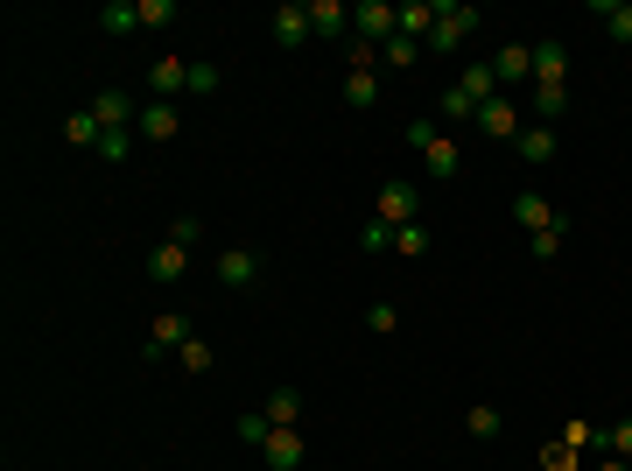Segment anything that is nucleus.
I'll return each mask as SVG.
<instances>
[{"label": "nucleus", "mask_w": 632, "mask_h": 471, "mask_svg": "<svg viewBox=\"0 0 632 471\" xmlns=\"http://www.w3.org/2000/svg\"><path fill=\"white\" fill-rule=\"evenodd\" d=\"M492 99H500V71H492V64H464V78L443 92V113L471 127V120H478V106H492Z\"/></svg>", "instance_id": "nucleus-1"}, {"label": "nucleus", "mask_w": 632, "mask_h": 471, "mask_svg": "<svg viewBox=\"0 0 632 471\" xmlns=\"http://www.w3.org/2000/svg\"><path fill=\"white\" fill-rule=\"evenodd\" d=\"M408 148L421 156V169H429L436 183H450L457 169H464V148H457L450 135H436V120H415V127H408Z\"/></svg>", "instance_id": "nucleus-2"}, {"label": "nucleus", "mask_w": 632, "mask_h": 471, "mask_svg": "<svg viewBox=\"0 0 632 471\" xmlns=\"http://www.w3.org/2000/svg\"><path fill=\"white\" fill-rule=\"evenodd\" d=\"M478 22H485V14H478V8H450V0H443V22H436V29H429V50H436V56H450V50H464V43H471V35H478Z\"/></svg>", "instance_id": "nucleus-3"}, {"label": "nucleus", "mask_w": 632, "mask_h": 471, "mask_svg": "<svg viewBox=\"0 0 632 471\" xmlns=\"http://www.w3.org/2000/svg\"><path fill=\"white\" fill-rule=\"evenodd\" d=\"M373 218H379V225H394V233H400V225H415V218H421V191H415V183H379Z\"/></svg>", "instance_id": "nucleus-4"}, {"label": "nucleus", "mask_w": 632, "mask_h": 471, "mask_svg": "<svg viewBox=\"0 0 632 471\" xmlns=\"http://www.w3.org/2000/svg\"><path fill=\"white\" fill-rule=\"evenodd\" d=\"M352 35H366V43L387 50L394 35H400V22H394V8H387V0H358V8H352Z\"/></svg>", "instance_id": "nucleus-5"}, {"label": "nucleus", "mask_w": 632, "mask_h": 471, "mask_svg": "<svg viewBox=\"0 0 632 471\" xmlns=\"http://www.w3.org/2000/svg\"><path fill=\"white\" fill-rule=\"evenodd\" d=\"M267 35H275V50H302V43H310V0H281Z\"/></svg>", "instance_id": "nucleus-6"}, {"label": "nucleus", "mask_w": 632, "mask_h": 471, "mask_svg": "<svg viewBox=\"0 0 632 471\" xmlns=\"http://www.w3.org/2000/svg\"><path fill=\"white\" fill-rule=\"evenodd\" d=\"M190 338H197V331H190V317H176V310H162L156 324H148V360H169V352H183Z\"/></svg>", "instance_id": "nucleus-7"}, {"label": "nucleus", "mask_w": 632, "mask_h": 471, "mask_svg": "<svg viewBox=\"0 0 632 471\" xmlns=\"http://www.w3.org/2000/svg\"><path fill=\"white\" fill-rule=\"evenodd\" d=\"M183 275H190V247L183 239H162V247L148 254V281H156V289H176Z\"/></svg>", "instance_id": "nucleus-8"}, {"label": "nucleus", "mask_w": 632, "mask_h": 471, "mask_svg": "<svg viewBox=\"0 0 632 471\" xmlns=\"http://www.w3.org/2000/svg\"><path fill=\"white\" fill-rule=\"evenodd\" d=\"M260 275H267V260H260L254 247H225V254H218V281H225V289H254Z\"/></svg>", "instance_id": "nucleus-9"}, {"label": "nucleus", "mask_w": 632, "mask_h": 471, "mask_svg": "<svg viewBox=\"0 0 632 471\" xmlns=\"http://www.w3.org/2000/svg\"><path fill=\"white\" fill-rule=\"evenodd\" d=\"M478 135H492V141H521V106H513L506 99V92H500V99H492V106H478Z\"/></svg>", "instance_id": "nucleus-10"}, {"label": "nucleus", "mask_w": 632, "mask_h": 471, "mask_svg": "<svg viewBox=\"0 0 632 471\" xmlns=\"http://www.w3.org/2000/svg\"><path fill=\"white\" fill-rule=\"evenodd\" d=\"M92 113H99V127H106V135H120V127H133V120H141V106H133V99H127L120 85L92 92Z\"/></svg>", "instance_id": "nucleus-11"}, {"label": "nucleus", "mask_w": 632, "mask_h": 471, "mask_svg": "<svg viewBox=\"0 0 632 471\" xmlns=\"http://www.w3.org/2000/svg\"><path fill=\"white\" fill-rule=\"evenodd\" d=\"M148 92H156L162 106H176V92H190V64L183 56H156V64H148Z\"/></svg>", "instance_id": "nucleus-12"}, {"label": "nucleus", "mask_w": 632, "mask_h": 471, "mask_svg": "<svg viewBox=\"0 0 632 471\" xmlns=\"http://www.w3.org/2000/svg\"><path fill=\"white\" fill-rule=\"evenodd\" d=\"M133 135H141V141H176V135H183V113L162 106V99H148L141 120H133Z\"/></svg>", "instance_id": "nucleus-13"}, {"label": "nucleus", "mask_w": 632, "mask_h": 471, "mask_svg": "<svg viewBox=\"0 0 632 471\" xmlns=\"http://www.w3.org/2000/svg\"><path fill=\"white\" fill-rule=\"evenodd\" d=\"M394 22H400V35L429 43V29L443 22V0H400V8H394Z\"/></svg>", "instance_id": "nucleus-14"}, {"label": "nucleus", "mask_w": 632, "mask_h": 471, "mask_svg": "<svg viewBox=\"0 0 632 471\" xmlns=\"http://www.w3.org/2000/svg\"><path fill=\"white\" fill-rule=\"evenodd\" d=\"M310 35L344 43V35H352V8H344V0H310Z\"/></svg>", "instance_id": "nucleus-15"}, {"label": "nucleus", "mask_w": 632, "mask_h": 471, "mask_svg": "<svg viewBox=\"0 0 632 471\" xmlns=\"http://www.w3.org/2000/svg\"><path fill=\"white\" fill-rule=\"evenodd\" d=\"M260 458H267V471H296L302 464V429H275V437L260 443Z\"/></svg>", "instance_id": "nucleus-16"}, {"label": "nucleus", "mask_w": 632, "mask_h": 471, "mask_svg": "<svg viewBox=\"0 0 632 471\" xmlns=\"http://www.w3.org/2000/svg\"><path fill=\"white\" fill-rule=\"evenodd\" d=\"M555 218H563V212H555L542 191H521V197H513V225H521V233H542V225H555Z\"/></svg>", "instance_id": "nucleus-17"}, {"label": "nucleus", "mask_w": 632, "mask_h": 471, "mask_svg": "<svg viewBox=\"0 0 632 471\" xmlns=\"http://www.w3.org/2000/svg\"><path fill=\"white\" fill-rule=\"evenodd\" d=\"M513 148H521L527 169H548V162H555V127L534 120V127H521V141H513Z\"/></svg>", "instance_id": "nucleus-18"}, {"label": "nucleus", "mask_w": 632, "mask_h": 471, "mask_svg": "<svg viewBox=\"0 0 632 471\" xmlns=\"http://www.w3.org/2000/svg\"><path fill=\"white\" fill-rule=\"evenodd\" d=\"M563 78H569V50L555 43V35L534 43V85H563Z\"/></svg>", "instance_id": "nucleus-19"}, {"label": "nucleus", "mask_w": 632, "mask_h": 471, "mask_svg": "<svg viewBox=\"0 0 632 471\" xmlns=\"http://www.w3.org/2000/svg\"><path fill=\"white\" fill-rule=\"evenodd\" d=\"M492 71H500V85H521V78H534V43H506L500 56H492Z\"/></svg>", "instance_id": "nucleus-20"}, {"label": "nucleus", "mask_w": 632, "mask_h": 471, "mask_svg": "<svg viewBox=\"0 0 632 471\" xmlns=\"http://www.w3.org/2000/svg\"><path fill=\"white\" fill-rule=\"evenodd\" d=\"M344 106H352V113H373V106H379V71H344Z\"/></svg>", "instance_id": "nucleus-21"}, {"label": "nucleus", "mask_w": 632, "mask_h": 471, "mask_svg": "<svg viewBox=\"0 0 632 471\" xmlns=\"http://www.w3.org/2000/svg\"><path fill=\"white\" fill-rule=\"evenodd\" d=\"M260 416L275 422V429H296V422H302V394H296V387H275V394H267V408H260Z\"/></svg>", "instance_id": "nucleus-22"}, {"label": "nucleus", "mask_w": 632, "mask_h": 471, "mask_svg": "<svg viewBox=\"0 0 632 471\" xmlns=\"http://www.w3.org/2000/svg\"><path fill=\"white\" fill-rule=\"evenodd\" d=\"M99 29H106V35H133V29H141V0H106V8H99Z\"/></svg>", "instance_id": "nucleus-23"}, {"label": "nucleus", "mask_w": 632, "mask_h": 471, "mask_svg": "<svg viewBox=\"0 0 632 471\" xmlns=\"http://www.w3.org/2000/svg\"><path fill=\"white\" fill-rule=\"evenodd\" d=\"M64 135H71V148H99L106 127H99V113H92V106H78V113L64 120Z\"/></svg>", "instance_id": "nucleus-24"}, {"label": "nucleus", "mask_w": 632, "mask_h": 471, "mask_svg": "<svg viewBox=\"0 0 632 471\" xmlns=\"http://www.w3.org/2000/svg\"><path fill=\"white\" fill-rule=\"evenodd\" d=\"M563 239H569V218H555V225H542V233H527V254L555 260V254H563Z\"/></svg>", "instance_id": "nucleus-25"}, {"label": "nucleus", "mask_w": 632, "mask_h": 471, "mask_svg": "<svg viewBox=\"0 0 632 471\" xmlns=\"http://www.w3.org/2000/svg\"><path fill=\"white\" fill-rule=\"evenodd\" d=\"M429 247H436V233H429L421 218H415V225H400V233H394V254H408V260H421Z\"/></svg>", "instance_id": "nucleus-26"}, {"label": "nucleus", "mask_w": 632, "mask_h": 471, "mask_svg": "<svg viewBox=\"0 0 632 471\" xmlns=\"http://www.w3.org/2000/svg\"><path fill=\"white\" fill-rule=\"evenodd\" d=\"M464 429H471L478 443H492V437H500V429H506V416H500V408H492V402H478L471 416H464Z\"/></svg>", "instance_id": "nucleus-27"}, {"label": "nucleus", "mask_w": 632, "mask_h": 471, "mask_svg": "<svg viewBox=\"0 0 632 471\" xmlns=\"http://www.w3.org/2000/svg\"><path fill=\"white\" fill-rule=\"evenodd\" d=\"M421 50H429V43H415V35H394V43L379 50V64H394V71H415V64H421Z\"/></svg>", "instance_id": "nucleus-28"}, {"label": "nucleus", "mask_w": 632, "mask_h": 471, "mask_svg": "<svg viewBox=\"0 0 632 471\" xmlns=\"http://www.w3.org/2000/svg\"><path fill=\"white\" fill-rule=\"evenodd\" d=\"M563 106H569V85H534V113H542V127L563 120Z\"/></svg>", "instance_id": "nucleus-29"}, {"label": "nucleus", "mask_w": 632, "mask_h": 471, "mask_svg": "<svg viewBox=\"0 0 632 471\" xmlns=\"http://www.w3.org/2000/svg\"><path fill=\"white\" fill-rule=\"evenodd\" d=\"M218 85H225V71H218V64H204V56H197V64H190V99H211Z\"/></svg>", "instance_id": "nucleus-30"}, {"label": "nucleus", "mask_w": 632, "mask_h": 471, "mask_svg": "<svg viewBox=\"0 0 632 471\" xmlns=\"http://www.w3.org/2000/svg\"><path fill=\"white\" fill-rule=\"evenodd\" d=\"M358 247H366V254H394V225L366 218V233H358Z\"/></svg>", "instance_id": "nucleus-31"}, {"label": "nucleus", "mask_w": 632, "mask_h": 471, "mask_svg": "<svg viewBox=\"0 0 632 471\" xmlns=\"http://www.w3.org/2000/svg\"><path fill=\"white\" fill-rule=\"evenodd\" d=\"M211 366H218V352H211L204 338H190V345H183V373H211Z\"/></svg>", "instance_id": "nucleus-32"}, {"label": "nucleus", "mask_w": 632, "mask_h": 471, "mask_svg": "<svg viewBox=\"0 0 632 471\" xmlns=\"http://www.w3.org/2000/svg\"><path fill=\"white\" fill-rule=\"evenodd\" d=\"M604 450H611V458H632V416H619L604 429Z\"/></svg>", "instance_id": "nucleus-33"}, {"label": "nucleus", "mask_w": 632, "mask_h": 471, "mask_svg": "<svg viewBox=\"0 0 632 471\" xmlns=\"http://www.w3.org/2000/svg\"><path fill=\"white\" fill-rule=\"evenodd\" d=\"M176 22V0H141V29H169Z\"/></svg>", "instance_id": "nucleus-34"}, {"label": "nucleus", "mask_w": 632, "mask_h": 471, "mask_svg": "<svg viewBox=\"0 0 632 471\" xmlns=\"http://www.w3.org/2000/svg\"><path fill=\"white\" fill-rule=\"evenodd\" d=\"M267 437H275V422H267V416H239V443H267Z\"/></svg>", "instance_id": "nucleus-35"}, {"label": "nucleus", "mask_w": 632, "mask_h": 471, "mask_svg": "<svg viewBox=\"0 0 632 471\" xmlns=\"http://www.w3.org/2000/svg\"><path fill=\"white\" fill-rule=\"evenodd\" d=\"M127 148H133V127H120V135L99 141V162H127Z\"/></svg>", "instance_id": "nucleus-36"}, {"label": "nucleus", "mask_w": 632, "mask_h": 471, "mask_svg": "<svg viewBox=\"0 0 632 471\" xmlns=\"http://www.w3.org/2000/svg\"><path fill=\"white\" fill-rule=\"evenodd\" d=\"M394 324H400V310H394V303H366V331H379V338H387Z\"/></svg>", "instance_id": "nucleus-37"}, {"label": "nucleus", "mask_w": 632, "mask_h": 471, "mask_svg": "<svg viewBox=\"0 0 632 471\" xmlns=\"http://www.w3.org/2000/svg\"><path fill=\"white\" fill-rule=\"evenodd\" d=\"M169 239H183V247H197V239H204V218H190V212H183L176 225H169Z\"/></svg>", "instance_id": "nucleus-38"}, {"label": "nucleus", "mask_w": 632, "mask_h": 471, "mask_svg": "<svg viewBox=\"0 0 632 471\" xmlns=\"http://www.w3.org/2000/svg\"><path fill=\"white\" fill-rule=\"evenodd\" d=\"M548 471H577V443H548Z\"/></svg>", "instance_id": "nucleus-39"}, {"label": "nucleus", "mask_w": 632, "mask_h": 471, "mask_svg": "<svg viewBox=\"0 0 632 471\" xmlns=\"http://www.w3.org/2000/svg\"><path fill=\"white\" fill-rule=\"evenodd\" d=\"M598 471H632V458H604V464H598Z\"/></svg>", "instance_id": "nucleus-40"}]
</instances>
